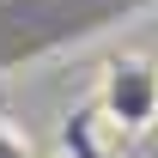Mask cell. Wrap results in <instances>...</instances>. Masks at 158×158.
Here are the masks:
<instances>
[{
    "label": "cell",
    "instance_id": "7a4b0ae2",
    "mask_svg": "<svg viewBox=\"0 0 158 158\" xmlns=\"http://www.w3.org/2000/svg\"><path fill=\"white\" fill-rule=\"evenodd\" d=\"M110 122H103V110H85V116H73L67 128H61V158H116V146H110V134H103Z\"/></svg>",
    "mask_w": 158,
    "mask_h": 158
},
{
    "label": "cell",
    "instance_id": "6da1fadb",
    "mask_svg": "<svg viewBox=\"0 0 158 158\" xmlns=\"http://www.w3.org/2000/svg\"><path fill=\"white\" fill-rule=\"evenodd\" d=\"M98 110L122 134H146L158 122V67L140 61V55L110 61V67H103V85H98Z\"/></svg>",
    "mask_w": 158,
    "mask_h": 158
},
{
    "label": "cell",
    "instance_id": "3957f363",
    "mask_svg": "<svg viewBox=\"0 0 158 158\" xmlns=\"http://www.w3.org/2000/svg\"><path fill=\"white\" fill-rule=\"evenodd\" d=\"M0 158H37V146H31L12 122H0Z\"/></svg>",
    "mask_w": 158,
    "mask_h": 158
}]
</instances>
